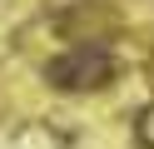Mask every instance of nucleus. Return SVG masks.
<instances>
[{"instance_id":"obj_1","label":"nucleus","mask_w":154,"mask_h":149,"mask_svg":"<svg viewBox=\"0 0 154 149\" xmlns=\"http://www.w3.org/2000/svg\"><path fill=\"white\" fill-rule=\"evenodd\" d=\"M45 79H50L55 89H70V95L100 89V85L114 79V60H109V50H100V45H75V50H65V55H55L50 65H45Z\"/></svg>"}]
</instances>
